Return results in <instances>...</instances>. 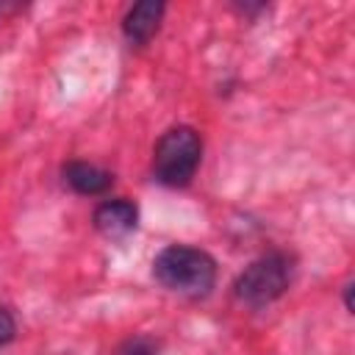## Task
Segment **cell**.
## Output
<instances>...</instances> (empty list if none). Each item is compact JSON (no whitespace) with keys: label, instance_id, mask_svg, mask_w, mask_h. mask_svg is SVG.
<instances>
[{"label":"cell","instance_id":"cell-3","mask_svg":"<svg viewBox=\"0 0 355 355\" xmlns=\"http://www.w3.org/2000/svg\"><path fill=\"white\" fill-rule=\"evenodd\" d=\"M202 161V136L191 125H175L153 147V178L166 189H186Z\"/></svg>","mask_w":355,"mask_h":355},{"label":"cell","instance_id":"cell-9","mask_svg":"<svg viewBox=\"0 0 355 355\" xmlns=\"http://www.w3.org/2000/svg\"><path fill=\"white\" fill-rule=\"evenodd\" d=\"M233 8H236L239 14H244V17H255V14H261L266 6H263V3H233Z\"/></svg>","mask_w":355,"mask_h":355},{"label":"cell","instance_id":"cell-10","mask_svg":"<svg viewBox=\"0 0 355 355\" xmlns=\"http://www.w3.org/2000/svg\"><path fill=\"white\" fill-rule=\"evenodd\" d=\"M344 308L352 313V280L344 283Z\"/></svg>","mask_w":355,"mask_h":355},{"label":"cell","instance_id":"cell-8","mask_svg":"<svg viewBox=\"0 0 355 355\" xmlns=\"http://www.w3.org/2000/svg\"><path fill=\"white\" fill-rule=\"evenodd\" d=\"M116 355H155V349L147 338H130V341L122 344V349Z\"/></svg>","mask_w":355,"mask_h":355},{"label":"cell","instance_id":"cell-7","mask_svg":"<svg viewBox=\"0 0 355 355\" xmlns=\"http://www.w3.org/2000/svg\"><path fill=\"white\" fill-rule=\"evenodd\" d=\"M14 336H17V319H14V313L8 308L0 305V347L11 344Z\"/></svg>","mask_w":355,"mask_h":355},{"label":"cell","instance_id":"cell-5","mask_svg":"<svg viewBox=\"0 0 355 355\" xmlns=\"http://www.w3.org/2000/svg\"><path fill=\"white\" fill-rule=\"evenodd\" d=\"M166 14V3L161 0H141L130 6L122 17V33L133 47H144L161 28V19Z\"/></svg>","mask_w":355,"mask_h":355},{"label":"cell","instance_id":"cell-1","mask_svg":"<svg viewBox=\"0 0 355 355\" xmlns=\"http://www.w3.org/2000/svg\"><path fill=\"white\" fill-rule=\"evenodd\" d=\"M153 277L175 294L205 297L216 283V261L191 244H169L153 258Z\"/></svg>","mask_w":355,"mask_h":355},{"label":"cell","instance_id":"cell-2","mask_svg":"<svg viewBox=\"0 0 355 355\" xmlns=\"http://www.w3.org/2000/svg\"><path fill=\"white\" fill-rule=\"evenodd\" d=\"M294 269H297V261L291 252H286V250L263 252L250 266H244L239 272V277L233 280L236 302H241L252 311L272 305L275 300H280L288 291V286L294 280Z\"/></svg>","mask_w":355,"mask_h":355},{"label":"cell","instance_id":"cell-4","mask_svg":"<svg viewBox=\"0 0 355 355\" xmlns=\"http://www.w3.org/2000/svg\"><path fill=\"white\" fill-rule=\"evenodd\" d=\"M94 227L108 236V239H119L128 236L139 227V205L128 197H116V200H103L94 214H92Z\"/></svg>","mask_w":355,"mask_h":355},{"label":"cell","instance_id":"cell-6","mask_svg":"<svg viewBox=\"0 0 355 355\" xmlns=\"http://www.w3.org/2000/svg\"><path fill=\"white\" fill-rule=\"evenodd\" d=\"M61 178L75 194H83V197L105 194L114 186V175L108 169L89 164V161H67L61 166Z\"/></svg>","mask_w":355,"mask_h":355}]
</instances>
